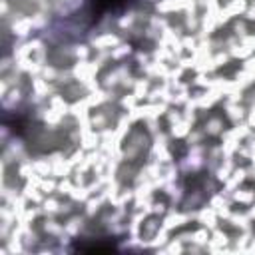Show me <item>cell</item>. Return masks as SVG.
Here are the masks:
<instances>
[{
  "label": "cell",
  "instance_id": "6da1fadb",
  "mask_svg": "<svg viewBox=\"0 0 255 255\" xmlns=\"http://www.w3.org/2000/svg\"><path fill=\"white\" fill-rule=\"evenodd\" d=\"M90 2H92L94 18H100L102 14H108V12H120L122 8L128 6L129 0H90Z\"/></svg>",
  "mask_w": 255,
  "mask_h": 255
}]
</instances>
